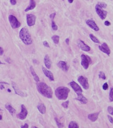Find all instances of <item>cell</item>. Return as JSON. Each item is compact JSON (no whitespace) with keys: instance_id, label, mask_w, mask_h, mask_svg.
<instances>
[{"instance_id":"6da1fadb","label":"cell","mask_w":113,"mask_h":128,"mask_svg":"<svg viewBox=\"0 0 113 128\" xmlns=\"http://www.w3.org/2000/svg\"><path fill=\"white\" fill-rule=\"evenodd\" d=\"M37 89L38 91L42 95L48 99L53 98V91L51 87L48 86L45 83L40 82L37 84Z\"/></svg>"},{"instance_id":"7a4b0ae2","label":"cell","mask_w":113,"mask_h":128,"mask_svg":"<svg viewBox=\"0 0 113 128\" xmlns=\"http://www.w3.org/2000/svg\"><path fill=\"white\" fill-rule=\"evenodd\" d=\"M20 38L22 42L26 45H30L33 43L30 33L27 28H23L19 33Z\"/></svg>"},{"instance_id":"3957f363","label":"cell","mask_w":113,"mask_h":128,"mask_svg":"<svg viewBox=\"0 0 113 128\" xmlns=\"http://www.w3.org/2000/svg\"><path fill=\"white\" fill-rule=\"evenodd\" d=\"M70 91V90L65 87H60L55 90V95L60 100H66Z\"/></svg>"},{"instance_id":"277c9868","label":"cell","mask_w":113,"mask_h":128,"mask_svg":"<svg viewBox=\"0 0 113 128\" xmlns=\"http://www.w3.org/2000/svg\"><path fill=\"white\" fill-rule=\"evenodd\" d=\"M95 10L97 14L99 16V17L102 20L106 19L107 15V12L103 10V8L101 7L99 4H97L95 7Z\"/></svg>"},{"instance_id":"5b68a950","label":"cell","mask_w":113,"mask_h":128,"mask_svg":"<svg viewBox=\"0 0 113 128\" xmlns=\"http://www.w3.org/2000/svg\"><path fill=\"white\" fill-rule=\"evenodd\" d=\"M9 21L12 28L14 29L18 28L21 26V24H20L17 18L13 15H11L9 16Z\"/></svg>"},{"instance_id":"8992f818","label":"cell","mask_w":113,"mask_h":128,"mask_svg":"<svg viewBox=\"0 0 113 128\" xmlns=\"http://www.w3.org/2000/svg\"><path fill=\"white\" fill-rule=\"evenodd\" d=\"M81 57V65L85 69H88L91 63V58L84 54H82Z\"/></svg>"},{"instance_id":"52a82bcc","label":"cell","mask_w":113,"mask_h":128,"mask_svg":"<svg viewBox=\"0 0 113 128\" xmlns=\"http://www.w3.org/2000/svg\"><path fill=\"white\" fill-rule=\"evenodd\" d=\"M78 81L79 82V83L82 85L83 88L84 89L87 90L89 88V85L88 83V79L85 77H84L82 76L79 77L78 78Z\"/></svg>"},{"instance_id":"ba28073f","label":"cell","mask_w":113,"mask_h":128,"mask_svg":"<svg viewBox=\"0 0 113 128\" xmlns=\"http://www.w3.org/2000/svg\"><path fill=\"white\" fill-rule=\"evenodd\" d=\"M36 17L33 14L27 15V23L28 26L32 27L35 25L36 23Z\"/></svg>"},{"instance_id":"9c48e42d","label":"cell","mask_w":113,"mask_h":128,"mask_svg":"<svg viewBox=\"0 0 113 128\" xmlns=\"http://www.w3.org/2000/svg\"><path fill=\"white\" fill-rule=\"evenodd\" d=\"M28 115V111L24 105H21V111L19 114L17 115V117L20 120L25 119Z\"/></svg>"},{"instance_id":"30bf717a","label":"cell","mask_w":113,"mask_h":128,"mask_svg":"<svg viewBox=\"0 0 113 128\" xmlns=\"http://www.w3.org/2000/svg\"><path fill=\"white\" fill-rule=\"evenodd\" d=\"M69 84L77 94L78 95L82 93L83 90L82 88H81V87L78 84H77L75 82L72 81Z\"/></svg>"},{"instance_id":"8fae6325","label":"cell","mask_w":113,"mask_h":128,"mask_svg":"<svg viewBox=\"0 0 113 128\" xmlns=\"http://www.w3.org/2000/svg\"><path fill=\"white\" fill-rule=\"evenodd\" d=\"M99 48L101 51L106 54L107 55L109 56L110 55L111 53L110 49L108 45L106 43H103L102 45H101L100 46H99Z\"/></svg>"},{"instance_id":"7c38bea8","label":"cell","mask_w":113,"mask_h":128,"mask_svg":"<svg viewBox=\"0 0 113 128\" xmlns=\"http://www.w3.org/2000/svg\"><path fill=\"white\" fill-rule=\"evenodd\" d=\"M78 47L82 50L85 52H89L90 51L91 48L90 47L84 43V42L82 40H79L78 42Z\"/></svg>"},{"instance_id":"4fadbf2b","label":"cell","mask_w":113,"mask_h":128,"mask_svg":"<svg viewBox=\"0 0 113 128\" xmlns=\"http://www.w3.org/2000/svg\"><path fill=\"white\" fill-rule=\"evenodd\" d=\"M86 24L89 27H90L93 30H95V31H99V27L96 24V23L94 20H93L92 19L87 20L86 21Z\"/></svg>"},{"instance_id":"5bb4252c","label":"cell","mask_w":113,"mask_h":128,"mask_svg":"<svg viewBox=\"0 0 113 128\" xmlns=\"http://www.w3.org/2000/svg\"><path fill=\"white\" fill-rule=\"evenodd\" d=\"M12 87H13V89L14 90L15 92V93L16 94L18 95H19L20 96H21V97H25V96H26L25 94L24 93H23L22 91L20 90V89L19 88L18 86L17 85V84L15 83L12 82Z\"/></svg>"},{"instance_id":"9a60e30c","label":"cell","mask_w":113,"mask_h":128,"mask_svg":"<svg viewBox=\"0 0 113 128\" xmlns=\"http://www.w3.org/2000/svg\"><path fill=\"white\" fill-rule=\"evenodd\" d=\"M42 70H43V72L44 74H45V75L47 77L49 78L50 80H51L52 81H54V75H53V73L43 67H42Z\"/></svg>"},{"instance_id":"2e32d148","label":"cell","mask_w":113,"mask_h":128,"mask_svg":"<svg viewBox=\"0 0 113 128\" xmlns=\"http://www.w3.org/2000/svg\"><path fill=\"white\" fill-rule=\"evenodd\" d=\"M58 67L65 72H67L69 70V67L67 65V63L65 61H60L58 63Z\"/></svg>"},{"instance_id":"e0dca14e","label":"cell","mask_w":113,"mask_h":128,"mask_svg":"<svg viewBox=\"0 0 113 128\" xmlns=\"http://www.w3.org/2000/svg\"><path fill=\"white\" fill-rule=\"evenodd\" d=\"M44 62L46 68L47 69H50L51 67V61L49 56L48 55H46L45 58H44Z\"/></svg>"},{"instance_id":"ac0fdd59","label":"cell","mask_w":113,"mask_h":128,"mask_svg":"<svg viewBox=\"0 0 113 128\" xmlns=\"http://www.w3.org/2000/svg\"><path fill=\"white\" fill-rule=\"evenodd\" d=\"M99 114H100V112L89 114L88 115V118L92 122H95L98 119Z\"/></svg>"},{"instance_id":"d6986e66","label":"cell","mask_w":113,"mask_h":128,"mask_svg":"<svg viewBox=\"0 0 113 128\" xmlns=\"http://www.w3.org/2000/svg\"><path fill=\"white\" fill-rule=\"evenodd\" d=\"M76 100H78L83 104H87L88 103V99L84 97L82 94H80L77 95V97L76 98Z\"/></svg>"},{"instance_id":"ffe728a7","label":"cell","mask_w":113,"mask_h":128,"mask_svg":"<svg viewBox=\"0 0 113 128\" xmlns=\"http://www.w3.org/2000/svg\"><path fill=\"white\" fill-rule=\"evenodd\" d=\"M36 6V4L34 0H30V5L25 10V12H28L35 9Z\"/></svg>"},{"instance_id":"44dd1931","label":"cell","mask_w":113,"mask_h":128,"mask_svg":"<svg viewBox=\"0 0 113 128\" xmlns=\"http://www.w3.org/2000/svg\"><path fill=\"white\" fill-rule=\"evenodd\" d=\"M37 108L38 110H39V112L41 113L42 114H45L46 112V108L45 106L44 105V104H40L38 105L37 106Z\"/></svg>"},{"instance_id":"7402d4cb","label":"cell","mask_w":113,"mask_h":128,"mask_svg":"<svg viewBox=\"0 0 113 128\" xmlns=\"http://www.w3.org/2000/svg\"><path fill=\"white\" fill-rule=\"evenodd\" d=\"M30 71H31V74H32V76H33L34 80L36 82H39V81H40L39 78L38 76L37 75V74H36V73L35 72V70H34L33 67H32V66H31V67H30Z\"/></svg>"},{"instance_id":"603a6c76","label":"cell","mask_w":113,"mask_h":128,"mask_svg":"<svg viewBox=\"0 0 113 128\" xmlns=\"http://www.w3.org/2000/svg\"><path fill=\"white\" fill-rule=\"evenodd\" d=\"M5 107L6 109L8 110L9 113L12 115H13V114L16 112V110L11 105L9 104H7L5 105Z\"/></svg>"},{"instance_id":"cb8c5ba5","label":"cell","mask_w":113,"mask_h":128,"mask_svg":"<svg viewBox=\"0 0 113 128\" xmlns=\"http://www.w3.org/2000/svg\"><path fill=\"white\" fill-rule=\"evenodd\" d=\"M89 36H90V38L92 40L93 42H94V43H97V44H100V41L94 35L90 34Z\"/></svg>"},{"instance_id":"d4e9b609","label":"cell","mask_w":113,"mask_h":128,"mask_svg":"<svg viewBox=\"0 0 113 128\" xmlns=\"http://www.w3.org/2000/svg\"><path fill=\"white\" fill-rule=\"evenodd\" d=\"M52 39L54 43L55 44H58L59 43V40H60V37L58 35H54L52 37Z\"/></svg>"},{"instance_id":"484cf974","label":"cell","mask_w":113,"mask_h":128,"mask_svg":"<svg viewBox=\"0 0 113 128\" xmlns=\"http://www.w3.org/2000/svg\"><path fill=\"white\" fill-rule=\"evenodd\" d=\"M69 128H79V126H78V124L75 122L72 121L70 123L69 125Z\"/></svg>"},{"instance_id":"4316f807","label":"cell","mask_w":113,"mask_h":128,"mask_svg":"<svg viewBox=\"0 0 113 128\" xmlns=\"http://www.w3.org/2000/svg\"><path fill=\"white\" fill-rule=\"evenodd\" d=\"M109 100L110 102H113V88H111L110 90Z\"/></svg>"},{"instance_id":"83f0119b","label":"cell","mask_w":113,"mask_h":128,"mask_svg":"<svg viewBox=\"0 0 113 128\" xmlns=\"http://www.w3.org/2000/svg\"><path fill=\"white\" fill-rule=\"evenodd\" d=\"M52 29H53V30L54 31H56L58 29L57 25L56 24L55 22L54 21H52Z\"/></svg>"},{"instance_id":"f1b7e54d","label":"cell","mask_w":113,"mask_h":128,"mask_svg":"<svg viewBox=\"0 0 113 128\" xmlns=\"http://www.w3.org/2000/svg\"><path fill=\"white\" fill-rule=\"evenodd\" d=\"M99 77L100 78H101V79H103V80H105L106 79V76H105V73L103 72H100L99 74Z\"/></svg>"},{"instance_id":"f546056e","label":"cell","mask_w":113,"mask_h":128,"mask_svg":"<svg viewBox=\"0 0 113 128\" xmlns=\"http://www.w3.org/2000/svg\"><path fill=\"white\" fill-rule=\"evenodd\" d=\"M69 104V101H67L66 102H65L64 103H63L62 104V106L64 107V108L65 109H67L68 108V106Z\"/></svg>"},{"instance_id":"4dcf8cb0","label":"cell","mask_w":113,"mask_h":128,"mask_svg":"<svg viewBox=\"0 0 113 128\" xmlns=\"http://www.w3.org/2000/svg\"><path fill=\"white\" fill-rule=\"evenodd\" d=\"M55 121L56 122V124H57V126L59 128H62V127H63V125L60 122V121L59 120L56 118H55Z\"/></svg>"},{"instance_id":"1f68e13d","label":"cell","mask_w":113,"mask_h":128,"mask_svg":"<svg viewBox=\"0 0 113 128\" xmlns=\"http://www.w3.org/2000/svg\"><path fill=\"white\" fill-rule=\"evenodd\" d=\"M98 4H99V5L102 8H103V9H105V8H106L107 7V4L104 2H99Z\"/></svg>"},{"instance_id":"d6a6232c","label":"cell","mask_w":113,"mask_h":128,"mask_svg":"<svg viewBox=\"0 0 113 128\" xmlns=\"http://www.w3.org/2000/svg\"><path fill=\"white\" fill-rule=\"evenodd\" d=\"M108 112L112 115H113V108L111 106H109L108 107Z\"/></svg>"},{"instance_id":"836d02e7","label":"cell","mask_w":113,"mask_h":128,"mask_svg":"<svg viewBox=\"0 0 113 128\" xmlns=\"http://www.w3.org/2000/svg\"><path fill=\"white\" fill-rule=\"evenodd\" d=\"M9 85V84L5 82H0V89L1 90H3L5 89V87H4V85Z\"/></svg>"},{"instance_id":"e575fe53","label":"cell","mask_w":113,"mask_h":128,"mask_svg":"<svg viewBox=\"0 0 113 128\" xmlns=\"http://www.w3.org/2000/svg\"><path fill=\"white\" fill-rule=\"evenodd\" d=\"M43 45H44V46H45V47H46L49 48H50V45H49V43H48L47 41H44V42H43Z\"/></svg>"},{"instance_id":"d590c367","label":"cell","mask_w":113,"mask_h":128,"mask_svg":"<svg viewBox=\"0 0 113 128\" xmlns=\"http://www.w3.org/2000/svg\"><path fill=\"white\" fill-rule=\"evenodd\" d=\"M56 15V13H52V14L50 15V18L51 19L52 21H54V18H55V17Z\"/></svg>"},{"instance_id":"8d00e7d4","label":"cell","mask_w":113,"mask_h":128,"mask_svg":"<svg viewBox=\"0 0 113 128\" xmlns=\"http://www.w3.org/2000/svg\"><path fill=\"white\" fill-rule=\"evenodd\" d=\"M108 88V85L107 84V83H105L103 86V89L104 90H107Z\"/></svg>"},{"instance_id":"74e56055","label":"cell","mask_w":113,"mask_h":128,"mask_svg":"<svg viewBox=\"0 0 113 128\" xmlns=\"http://www.w3.org/2000/svg\"><path fill=\"white\" fill-rule=\"evenodd\" d=\"M10 3L12 5H15L17 4V1L16 0H10Z\"/></svg>"},{"instance_id":"f35d334b","label":"cell","mask_w":113,"mask_h":128,"mask_svg":"<svg viewBox=\"0 0 113 128\" xmlns=\"http://www.w3.org/2000/svg\"><path fill=\"white\" fill-rule=\"evenodd\" d=\"M108 119H109V120L110 122L111 123L113 124V118L109 115H108Z\"/></svg>"},{"instance_id":"ab89813d","label":"cell","mask_w":113,"mask_h":128,"mask_svg":"<svg viewBox=\"0 0 113 128\" xmlns=\"http://www.w3.org/2000/svg\"><path fill=\"white\" fill-rule=\"evenodd\" d=\"M104 24H105V25L107 26H109L111 25V23L110 22H109L108 21H106L105 22Z\"/></svg>"},{"instance_id":"60d3db41","label":"cell","mask_w":113,"mask_h":128,"mask_svg":"<svg viewBox=\"0 0 113 128\" xmlns=\"http://www.w3.org/2000/svg\"><path fill=\"white\" fill-rule=\"evenodd\" d=\"M21 128H29V125H28V124H25L24 125L21 126Z\"/></svg>"},{"instance_id":"b9f144b4","label":"cell","mask_w":113,"mask_h":128,"mask_svg":"<svg viewBox=\"0 0 113 128\" xmlns=\"http://www.w3.org/2000/svg\"><path fill=\"white\" fill-rule=\"evenodd\" d=\"M4 53V50L2 47H0V55H2Z\"/></svg>"},{"instance_id":"7bdbcfd3","label":"cell","mask_w":113,"mask_h":128,"mask_svg":"<svg viewBox=\"0 0 113 128\" xmlns=\"http://www.w3.org/2000/svg\"><path fill=\"white\" fill-rule=\"evenodd\" d=\"M65 42H66V44H67V45L69 44V42H70V40H69V38L66 39V40H65Z\"/></svg>"},{"instance_id":"ee69618b","label":"cell","mask_w":113,"mask_h":128,"mask_svg":"<svg viewBox=\"0 0 113 128\" xmlns=\"http://www.w3.org/2000/svg\"><path fill=\"white\" fill-rule=\"evenodd\" d=\"M68 1L69 3H70V4H72L74 0H68Z\"/></svg>"},{"instance_id":"f6af8a7d","label":"cell","mask_w":113,"mask_h":128,"mask_svg":"<svg viewBox=\"0 0 113 128\" xmlns=\"http://www.w3.org/2000/svg\"><path fill=\"white\" fill-rule=\"evenodd\" d=\"M2 120V115H0V120Z\"/></svg>"},{"instance_id":"bcb514c9","label":"cell","mask_w":113,"mask_h":128,"mask_svg":"<svg viewBox=\"0 0 113 128\" xmlns=\"http://www.w3.org/2000/svg\"><path fill=\"white\" fill-rule=\"evenodd\" d=\"M8 92H9V93H10V92H11V90H10V89H8Z\"/></svg>"},{"instance_id":"7dc6e473","label":"cell","mask_w":113,"mask_h":128,"mask_svg":"<svg viewBox=\"0 0 113 128\" xmlns=\"http://www.w3.org/2000/svg\"><path fill=\"white\" fill-rule=\"evenodd\" d=\"M0 64H4V63H2V62H1V61H0Z\"/></svg>"},{"instance_id":"c3c4849f","label":"cell","mask_w":113,"mask_h":128,"mask_svg":"<svg viewBox=\"0 0 113 128\" xmlns=\"http://www.w3.org/2000/svg\"><path fill=\"white\" fill-rule=\"evenodd\" d=\"M32 128H37V127H36V126H33V127H32Z\"/></svg>"},{"instance_id":"681fc988","label":"cell","mask_w":113,"mask_h":128,"mask_svg":"<svg viewBox=\"0 0 113 128\" xmlns=\"http://www.w3.org/2000/svg\"><path fill=\"white\" fill-rule=\"evenodd\" d=\"M2 111V110L1 109H0V111Z\"/></svg>"}]
</instances>
